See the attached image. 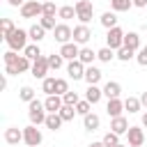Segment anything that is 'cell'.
Segmentation results:
<instances>
[{
	"label": "cell",
	"instance_id": "obj_1",
	"mask_svg": "<svg viewBox=\"0 0 147 147\" xmlns=\"http://www.w3.org/2000/svg\"><path fill=\"white\" fill-rule=\"evenodd\" d=\"M46 117H48V110H46V106H44V101H39V99H32L30 103H28V119H30V124H44L46 122Z\"/></svg>",
	"mask_w": 147,
	"mask_h": 147
},
{
	"label": "cell",
	"instance_id": "obj_2",
	"mask_svg": "<svg viewBox=\"0 0 147 147\" xmlns=\"http://www.w3.org/2000/svg\"><path fill=\"white\" fill-rule=\"evenodd\" d=\"M28 39H30V34H28V30H21V28H16L5 41H7V46L11 48V51H25V46H28Z\"/></svg>",
	"mask_w": 147,
	"mask_h": 147
},
{
	"label": "cell",
	"instance_id": "obj_3",
	"mask_svg": "<svg viewBox=\"0 0 147 147\" xmlns=\"http://www.w3.org/2000/svg\"><path fill=\"white\" fill-rule=\"evenodd\" d=\"M30 69H32V60H28L25 55H18L16 62L5 64V74H7V76H18V74H25V71H30Z\"/></svg>",
	"mask_w": 147,
	"mask_h": 147
},
{
	"label": "cell",
	"instance_id": "obj_4",
	"mask_svg": "<svg viewBox=\"0 0 147 147\" xmlns=\"http://www.w3.org/2000/svg\"><path fill=\"white\" fill-rule=\"evenodd\" d=\"M76 18L80 21V23H90L92 21V16H94V5L90 2V0H76Z\"/></svg>",
	"mask_w": 147,
	"mask_h": 147
},
{
	"label": "cell",
	"instance_id": "obj_5",
	"mask_svg": "<svg viewBox=\"0 0 147 147\" xmlns=\"http://www.w3.org/2000/svg\"><path fill=\"white\" fill-rule=\"evenodd\" d=\"M23 18H37V16H44V2L39 0H25V5L18 9Z\"/></svg>",
	"mask_w": 147,
	"mask_h": 147
},
{
	"label": "cell",
	"instance_id": "obj_6",
	"mask_svg": "<svg viewBox=\"0 0 147 147\" xmlns=\"http://www.w3.org/2000/svg\"><path fill=\"white\" fill-rule=\"evenodd\" d=\"M124 30L119 28V25H115V28H110L108 30V34H106V46H110L113 51H119L122 46H124Z\"/></svg>",
	"mask_w": 147,
	"mask_h": 147
},
{
	"label": "cell",
	"instance_id": "obj_7",
	"mask_svg": "<svg viewBox=\"0 0 147 147\" xmlns=\"http://www.w3.org/2000/svg\"><path fill=\"white\" fill-rule=\"evenodd\" d=\"M41 140H44V136H41V131L37 129V124H28V126L23 129V142H25L28 147H39Z\"/></svg>",
	"mask_w": 147,
	"mask_h": 147
},
{
	"label": "cell",
	"instance_id": "obj_8",
	"mask_svg": "<svg viewBox=\"0 0 147 147\" xmlns=\"http://www.w3.org/2000/svg\"><path fill=\"white\" fill-rule=\"evenodd\" d=\"M48 71H51V64H48V55H41V57H37V60L32 62V69H30V74H32L34 78L44 80V78L48 76Z\"/></svg>",
	"mask_w": 147,
	"mask_h": 147
},
{
	"label": "cell",
	"instance_id": "obj_9",
	"mask_svg": "<svg viewBox=\"0 0 147 147\" xmlns=\"http://www.w3.org/2000/svg\"><path fill=\"white\" fill-rule=\"evenodd\" d=\"M53 37H55V41L62 46V44L74 41V30H71L67 23H57V25H55V30H53Z\"/></svg>",
	"mask_w": 147,
	"mask_h": 147
},
{
	"label": "cell",
	"instance_id": "obj_10",
	"mask_svg": "<svg viewBox=\"0 0 147 147\" xmlns=\"http://www.w3.org/2000/svg\"><path fill=\"white\" fill-rule=\"evenodd\" d=\"M126 138H129V147H142V142H145V131H142V126H129Z\"/></svg>",
	"mask_w": 147,
	"mask_h": 147
},
{
	"label": "cell",
	"instance_id": "obj_11",
	"mask_svg": "<svg viewBox=\"0 0 147 147\" xmlns=\"http://www.w3.org/2000/svg\"><path fill=\"white\" fill-rule=\"evenodd\" d=\"M90 39H92V30H90L85 23H80V25L74 28V41H76L78 46H85Z\"/></svg>",
	"mask_w": 147,
	"mask_h": 147
},
{
	"label": "cell",
	"instance_id": "obj_12",
	"mask_svg": "<svg viewBox=\"0 0 147 147\" xmlns=\"http://www.w3.org/2000/svg\"><path fill=\"white\" fill-rule=\"evenodd\" d=\"M85 67H87V64H83L80 60H69V64H67V74H69V78H74V80L85 78Z\"/></svg>",
	"mask_w": 147,
	"mask_h": 147
},
{
	"label": "cell",
	"instance_id": "obj_13",
	"mask_svg": "<svg viewBox=\"0 0 147 147\" xmlns=\"http://www.w3.org/2000/svg\"><path fill=\"white\" fill-rule=\"evenodd\" d=\"M60 55H62L64 60H78V55H80V46H78L76 41L62 44V46H60Z\"/></svg>",
	"mask_w": 147,
	"mask_h": 147
},
{
	"label": "cell",
	"instance_id": "obj_14",
	"mask_svg": "<svg viewBox=\"0 0 147 147\" xmlns=\"http://www.w3.org/2000/svg\"><path fill=\"white\" fill-rule=\"evenodd\" d=\"M101 76H103V71H101L99 67L87 64V67H85V78H83V80H85L87 85H96V83L101 80Z\"/></svg>",
	"mask_w": 147,
	"mask_h": 147
},
{
	"label": "cell",
	"instance_id": "obj_15",
	"mask_svg": "<svg viewBox=\"0 0 147 147\" xmlns=\"http://www.w3.org/2000/svg\"><path fill=\"white\" fill-rule=\"evenodd\" d=\"M44 106H46L48 113H60V108L64 106V99H62L60 94H48V96L44 99Z\"/></svg>",
	"mask_w": 147,
	"mask_h": 147
},
{
	"label": "cell",
	"instance_id": "obj_16",
	"mask_svg": "<svg viewBox=\"0 0 147 147\" xmlns=\"http://www.w3.org/2000/svg\"><path fill=\"white\" fill-rule=\"evenodd\" d=\"M110 131H115L117 136H124V133L129 131V122H126V117H124V115H119V117H110Z\"/></svg>",
	"mask_w": 147,
	"mask_h": 147
},
{
	"label": "cell",
	"instance_id": "obj_17",
	"mask_svg": "<svg viewBox=\"0 0 147 147\" xmlns=\"http://www.w3.org/2000/svg\"><path fill=\"white\" fill-rule=\"evenodd\" d=\"M5 142H7V145H18V142H23V131H21L18 126L5 129Z\"/></svg>",
	"mask_w": 147,
	"mask_h": 147
},
{
	"label": "cell",
	"instance_id": "obj_18",
	"mask_svg": "<svg viewBox=\"0 0 147 147\" xmlns=\"http://www.w3.org/2000/svg\"><path fill=\"white\" fill-rule=\"evenodd\" d=\"M119 94H122V85H119L117 80H108V83L103 85V96H108V99H119Z\"/></svg>",
	"mask_w": 147,
	"mask_h": 147
},
{
	"label": "cell",
	"instance_id": "obj_19",
	"mask_svg": "<svg viewBox=\"0 0 147 147\" xmlns=\"http://www.w3.org/2000/svg\"><path fill=\"white\" fill-rule=\"evenodd\" d=\"M101 96H103V87H99V85H87V90H85V99H87L92 106L99 103Z\"/></svg>",
	"mask_w": 147,
	"mask_h": 147
},
{
	"label": "cell",
	"instance_id": "obj_20",
	"mask_svg": "<svg viewBox=\"0 0 147 147\" xmlns=\"http://www.w3.org/2000/svg\"><path fill=\"white\" fill-rule=\"evenodd\" d=\"M106 113H108L110 117H119V115L124 113V101H122V99H108Z\"/></svg>",
	"mask_w": 147,
	"mask_h": 147
},
{
	"label": "cell",
	"instance_id": "obj_21",
	"mask_svg": "<svg viewBox=\"0 0 147 147\" xmlns=\"http://www.w3.org/2000/svg\"><path fill=\"white\" fill-rule=\"evenodd\" d=\"M124 46L138 53V51L142 48V46H140V34H138V32H126V34H124Z\"/></svg>",
	"mask_w": 147,
	"mask_h": 147
},
{
	"label": "cell",
	"instance_id": "obj_22",
	"mask_svg": "<svg viewBox=\"0 0 147 147\" xmlns=\"http://www.w3.org/2000/svg\"><path fill=\"white\" fill-rule=\"evenodd\" d=\"M99 23H101L106 30L115 28V25H117V11H113V9H110V11H103V14H101V18H99Z\"/></svg>",
	"mask_w": 147,
	"mask_h": 147
},
{
	"label": "cell",
	"instance_id": "obj_23",
	"mask_svg": "<svg viewBox=\"0 0 147 147\" xmlns=\"http://www.w3.org/2000/svg\"><path fill=\"white\" fill-rule=\"evenodd\" d=\"M115 57H117V51H113L110 46H103V48L96 51V60L99 62H113Z\"/></svg>",
	"mask_w": 147,
	"mask_h": 147
},
{
	"label": "cell",
	"instance_id": "obj_24",
	"mask_svg": "<svg viewBox=\"0 0 147 147\" xmlns=\"http://www.w3.org/2000/svg\"><path fill=\"white\" fill-rule=\"evenodd\" d=\"M83 126H85L87 131H96V129L101 126V119H99V115H94V113H87V115L83 117Z\"/></svg>",
	"mask_w": 147,
	"mask_h": 147
},
{
	"label": "cell",
	"instance_id": "obj_25",
	"mask_svg": "<svg viewBox=\"0 0 147 147\" xmlns=\"http://www.w3.org/2000/svg\"><path fill=\"white\" fill-rule=\"evenodd\" d=\"M78 60H80L83 64H92V62L96 60V51H92L90 46H80V55H78Z\"/></svg>",
	"mask_w": 147,
	"mask_h": 147
},
{
	"label": "cell",
	"instance_id": "obj_26",
	"mask_svg": "<svg viewBox=\"0 0 147 147\" xmlns=\"http://www.w3.org/2000/svg\"><path fill=\"white\" fill-rule=\"evenodd\" d=\"M28 34H30V39H32L34 44H39V41H41V39L46 37V30L41 28V23H34V25H32V28L28 30Z\"/></svg>",
	"mask_w": 147,
	"mask_h": 147
},
{
	"label": "cell",
	"instance_id": "obj_27",
	"mask_svg": "<svg viewBox=\"0 0 147 147\" xmlns=\"http://www.w3.org/2000/svg\"><path fill=\"white\" fill-rule=\"evenodd\" d=\"M140 108H142L140 96H126V99H124V110H129V113H140Z\"/></svg>",
	"mask_w": 147,
	"mask_h": 147
},
{
	"label": "cell",
	"instance_id": "obj_28",
	"mask_svg": "<svg viewBox=\"0 0 147 147\" xmlns=\"http://www.w3.org/2000/svg\"><path fill=\"white\" fill-rule=\"evenodd\" d=\"M62 122H64V119L60 117V113H48V117H46V122H44V124H46L51 131H57V129L62 126Z\"/></svg>",
	"mask_w": 147,
	"mask_h": 147
},
{
	"label": "cell",
	"instance_id": "obj_29",
	"mask_svg": "<svg viewBox=\"0 0 147 147\" xmlns=\"http://www.w3.org/2000/svg\"><path fill=\"white\" fill-rule=\"evenodd\" d=\"M14 30H16V25H14L11 18H2V21H0V37H2V39H7Z\"/></svg>",
	"mask_w": 147,
	"mask_h": 147
},
{
	"label": "cell",
	"instance_id": "obj_30",
	"mask_svg": "<svg viewBox=\"0 0 147 147\" xmlns=\"http://www.w3.org/2000/svg\"><path fill=\"white\" fill-rule=\"evenodd\" d=\"M23 55H25L28 60H32V62H34V60H37V57H41L44 53H41L39 44H28V46H25V51H23Z\"/></svg>",
	"mask_w": 147,
	"mask_h": 147
},
{
	"label": "cell",
	"instance_id": "obj_31",
	"mask_svg": "<svg viewBox=\"0 0 147 147\" xmlns=\"http://www.w3.org/2000/svg\"><path fill=\"white\" fill-rule=\"evenodd\" d=\"M131 7H133V0H110L113 11H129Z\"/></svg>",
	"mask_w": 147,
	"mask_h": 147
},
{
	"label": "cell",
	"instance_id": "obj_32",
	"mask_svg": "<svg viewBox=\"0 0 147 147\" xmlns=\"http://www.w3.org/2000/svg\"><path fill=\"white\" fill-rule=\"evenodd\" d=\"M57 16H60L62 21H69V18H76V7H71V5H62V7L57 9Z\"/></svg>",
	"mask_w": 147,
	"mask_h": 147
},
{
	"label": "cell",
	"instance_id": "obj_33",
	"mask_svg": "<svg viewBox=\"0 0 147 147\" xmlns=\"http://www.w3.org/2000/svg\"><path fill=\"white\" fill-rule=\"evenodd\" d=\"M74 115H78V113H76V106H69V103H64V106L60 108V117H62L64 122H71V119H74Z\"/></svg>",
	"mask_w": 147,
	"mask_h": 147
},
{
	"label": "cell",
	"instance_id": "obj_34",
	"mask_svg": "<svg viewBox=\"0 0 147 147\" xmlns=\"http://www.w3.org/2000/svg\"><path fill=\"white\" fill-rule=\"evenodd\" d=\"M55 80H57V78H51V76H46V78L41 80V92H46V96H48V94H55Z\"/></svg>",
	"mask_w": 147,
	"mask_h": 147
},
{
	"label": "cell",
	"instance_id": "obj_35",
	"mask_svg": "<svg viewBox=\"0 0 147 147\" xmlns=\"http://www.w3.org/2000/svg\"><path fill=\"white\" fill-rule=\"evenodd\" d=\"M18 99H21V101H25V103H30V101L34 99V90H32L30 85H23V87L18 90Z\"/></svg>",
	"mask_w": 147,
	"mask_h": 147
},
{
	"label": "cell",
	"instance_id": "obj_36",
	"mask_svg": "<svg viewBox=\"0 0 147 147\" xmlns=\"http://www.w3.org/2000/svg\"><path fill=\"white\" fill-rule=\"evenodd\" d=\"M136 57V51H131V48H126V46H122L119 51H117V60L119 62H129V60H133Z\"/></svg>",
	"mask_w": 147,
	"mask_h": 147
},
{
	"label": "cell",
	"instance_id": "obj_37",
	"mask_svg": "<svg viewBox=\"0 0 147 147\" xmlns=\"http://www.w3.org/2000/svg\"><path fill=\"white\" fill-rule=\"evenodd\" d=\"M76 113H78L80 117H85L87 113H92V103H90L87 99H83V101H78V103H76Z\"/></svg>",
	"mask_w": 147,
	"mask_h": 147
},
{
	"label": "cell",
	"instance_id": "obj_38",
	"mask_svg": "<svg viewBox=\"0 0 147 147\" xmlns=\"http://www.w3.org/2000/svg\"><path fill=\"white\" fill-rule=\"evenodd\" d=\"M101 140H103V145H106V147H115V145H119V136H117L115 131H108Z\"/></svg>",
	"mask_w": 147,
	"mask_h": 147
},
{
	"label": "cell",
	"instance_id": "obj_39",
	"mask_svg": "<svg viewBox=\"0 0 147 147\" xmlns=\"http://www.w3.org/2000/svg\"><path fill=\"white\" fill-rule=\"evenodd\" d=\"M48 64H51V69H60L62 64H64V57L60 55V53H53V55H48Z\"/></svg>",
	"mask_w": 147,
	"mask_h": 147
},
{
	"label": "cell",
	"instance_id": "obj_40",
	"mask_svg": "<svg viewBox=\"0 0 147 147\" xmlns=\"http://www.w3.org/2000/svg\"><path fill=\"white\" fill-rule=\"evenodd\" d=\"M39 23H41V28L44 30H55V16H39Z\"/></svg>",
	"mask_w": 147,
	"mask_h": 147
},
{
	"label": "cell",
	"instance_id": "obj_41",
	"mask_svg": "<svg viewBox=\"0 0 147 147\" xmlns=\"http://www.w3.org/2000/svg\"><path fill=\"white\" fill-rule=\"evenodd\" d=\"M69 92V83H67V78H57L55 80V94H67Z\"/></svg>",
	"mask_w": 147,
	"mask_h": 147
},
{
	"label": "cell",
	"instance_id": "obj_42",
	"mask_svg": "<svg viewBox=\"0 0 147 147\" xmlns=\"http://www.w3.org/2000/svg\"><path fill=\"white\" fill-rule=\"evenodd\" d=\"M62 99H64V103H69V106H76L80 99H78V92H67V94H62Z\"/></svg>",
	"mask_w": 147,
	"mask_h": 147
},
{
	"label": "cell",
	"instance_id": "obj_43",
	"mask_svg": "<svg viewBox=\"0 0 147 147\" xmlns=\"http://www.w3.org/2000/svg\"><path fill=\"white\" fill-rule=\"evenodd\" d=\"M136 62H138L140 67H147V46H142V48L136 53Z\"/></svg>",
	"mask_w": 147,
	"mask_h": 147
},
{
	"label": "cell",
	"instance_id": "obj_44",
	"mask_svg": "<svg viewBox=\"0 0 147 147\" xmlns=\"http://www.w3.org/2000/svg\"><path fill=\"white\" fill-rule=\"evenodd\" d=\"M57 9H60V7H55V2H51V0L44 2V16H55Z\"/></svg>",
	"mask_w": 147,
	"mask_h": 147
},
{
	"label": "cell",
	"instance_id": "obj_45",
	"mask_svg": "<svg viewBox=\"0 0 147 147\" xmlns=\"http://www.w3.org/2000/svg\"><path fill=\"white\" fill-rule=\"evenodd\" d=\"M2 60H5V64H11V62H16V60H18V55H16V51H11V48H9V51L2 55Z\"/></svg>",
	"mask_w": 147,
	"mask_h": 147
},
{
	"label": "cell",
	"instance_id": "obj_46",
	"mask_svg": "<svg viewBox=\"0 0 147 147\" xmlns=\"http://www.w3.org/2000/svg\"><path fill=\"white\" fill-rule=\"evenodd\" d=\"M7 2H9V7H18V9L25 5V0H7Z\"/></svg>",
	"mask_w": 147,
	"mask_h": 147
},
{
	"label": "cell",
	"instance_id": "obj_47",
	"mask_svg": "<svg viewBox=\"0 0 147 147\" xmlns=\"http://www.w3.org/2000/svg\"><path fill=\"white\" fill-rule=\"evenodd\" d=\"M133 7H140V9H145V7H147V0H133Z\"/></svg>",
	"mask_w": 147,
	"mask_h": 147
},
{
	"label": "cell",
	"instance_id": "obj_48",
	"mask_svg": "<svg viewBox=\"0 0 147 147\" xmlns=\"http://www.w3.org/2000/svg\"><path fill=\"white\" fill-rule=\"evenodd\" d=\"M140 103L147 108V92H142V94H140Z\"/></svg>",
	"mask_w": 147,
	"mask_h": 147
},
{
	"label": "cell",
	"instance_id": "obj_49",
	"mask_svg": "<svg viewBox=\"0 0 147 147\" xmlns=\"http://www.w3.org/2000/svg\"><path fill=\"white\" fill-rule=\"evenodd\" d=\"M0 87H2V90H7V74L2 76V80H0Z\"/></svg>",
	"mask_w": 147,
	"mask_h": 147
},
{
	"label": "cell",
	"instance_id": "obj_50",
	"mask_svg": "<svg viewBox=\"0 0 147 147\" xmlns=\"http://www.w3.org/2000/svg\"><path fill=\"white\" fill-rule=\"evenodd\" d=\"M140 124L147 129V113H142V117H140Z\"/></svg>",
	"mask_w": 147,
	"mask_h": 147
},
{
	"label": "cell",
	"instance_id": "obj_51",
	"mask_svg": "<svg viewBox=\"0 0 147 147\" xmlns=\"http://www.w3.org/2000/svg\"><path fill=\"white\" fill-rule=\"evenodd\" d=\"M87 147H106V145H103V140H99V142H90Z\"/></svg>",
	"mask_w": 147,
	"mask_h": 147
},
{
	"label": "cell",
	"instance_id": "obj_52",
	"mask_svg": "<svg viewBox=\"0 0 147 147\" xmlns=\"http://www.w3.org/2000/svg\"><path fill=\"white\" fill-rule=\"evenodd\" d=\"M115 147H126V145H122V142H119V145H115Z\"/></svg>",
	"mask_w": 147,
	"mask_h": 147
},
{
	"label": "cell",
	"instance_id": "obj_53",
	"mask_svg": "<svg viewBox=\"0 0 147 147\" xmlns=\"http://www.w3.org/2000/svg\"><path fill=\"white\" fill-rule=\"evenodd\" d=\"M39 147H41V145H39Z\"/></svg>",
	"mask_w": 147,
	"mask_h": 147
}]
</instances>
